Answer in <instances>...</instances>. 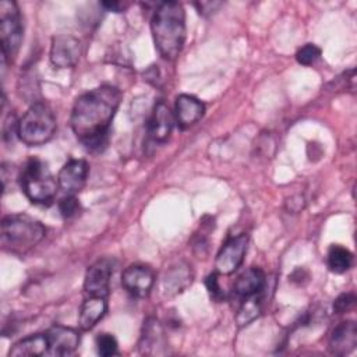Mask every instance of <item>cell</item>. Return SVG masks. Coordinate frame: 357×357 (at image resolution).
I'll use <instances>...</instances> for the list:
<instances>
[{
	"label": "cell",
	"instance_id": "13",
	"mask_svg": "<svg viewBox=\"0 0 357 357\" xmlns=\"http://www.w3.org/2000/svg\"><path fill=\"white\" fill-rule=\"evenodd\" d=\"M174 126V117L170 112L169 106L159 100L152 110L149 124H148V135L153 142L163 144L169 139L172 130Z\"/></svg>",
	"mask_w": 357,
	"mask_h": 357
},
{
	"label": "cell",
	"instance_id": "20",
	"mask_svg": "<svg viewBox=\"0 0 357 357\" xmlns=\"http://www.w3.org/2000/svg\"><path fill=\"white\" fill-rule=\"evenodd\" d=\"M353 264V254L342 247V245H332L328 251V266L335 273H343L350 269Z\"/></svg>",
	"mask_w": 357,
	"mask_h": 357
},
{
	"label": "cell",
	"instance_id": "26",
	"mask_svg": "<svg viewBox=\"0 0 357 357\" xmlns=\"http://www.w3.org/2000/svg\"><path fill=\"white\" fill-rule=\"evenodd\" d=\"M206 289L211 294L212 298L215 300H222L225 297V293L222 291V287L219 286V279H218V273H211L206 280H205Z\"/></svg>",
	"mask_w": 357,
	"mask_h": 357
},
{
	"label": "cell",
	"instance_id": "25",
	"mask_svg": "<svg viewBox=\"0 0 357 357\" xmlns=\"http://www.w3.org/2000/svg\"><path fill=\"white\" fill-rule=\"evenodd\" d=\"M354 301H356V296L353 293H343L335 300L333 310L336 314H344L353 308Z\"/></svg>",
	"mask_w": 357,
	"mask_h": 357
},
{
	"label": "cell",
	"instance_id": "6",
	"mask_svg": "<svg viewBox=\"0 0 357 357\" xmlns=\"http://www.w3.org/2000/svg\"><path fill=\"white\" fill-rule=\"evenodd\" d=\"M22 20L17 3L0 1V40L4 60H13L22 42Z\"/></svg>",
	"mask_w": 357,
	"mask_h": 357
},
{
	"label": "cell",
	"instance_id": "18",
	"mask_svg": "<svg viewBox=\"0 0 357 357\" xmlns=\"http://www.w3.org/2000/svg\"><path fill=\"white\" fill-rule=\"evenodd\" d=\"M163 335L165 333H163V329H162V325L159 324V321L155 318H148L144 322V328H142V335H141V342H139L141 351L146 353V354L158 353L156 347L165 346Z\"/></svg>",
	"mask_w": 357,
	"mask_h": 357
},
{
	"label": "cell",
	"instance_id": "10",
	"mask_svg": "<svg viewBox=\"0 0 357 357\" xmlns=\"http://www.w3.org/2000/svg\"><path fill=\"white\" fill-rule=\"evenodd\" d=\"M88 173L89 166L84 159H71L59 172V187L68 195H74L85 185Z\"/></svg>",
	"mask_w": 357,
	"mask_h": 357
},
{
	"label": "cell",
	"instance_id": "24",
	"mask_svg": "<svg viewBox=\"0 0 357 357\" xmlns=\"http://www.w3.org/2000/svg\"><path fill=\"white\" fill-rule=\"evenodd\" d=\"M79 202L74 195H67L60 199L59 211L64 218H73L79 212Z\"/></svg>",
	"mask_w": 357,
	"mask_h": 357
},
{
	"label": "cell",
	"instance_id": "5",
	"mask_svg": "<svg viewBox=\"0 0 357 357\" xmlns=\"http://www.w3.org/2000/svg\"><path fill=\"white\" fill-rule=\"evenodd\" d=\"M20 183L25 195L35 204H50L59 185L47 165L38 158L25 163L20 174Z\"/></svg>",
	"mask_w": 357,
	"mask_h": 357
},
{
	"label": "cell",
	"instance_id": "16",
	"mask_svg": "<svg viewBox=\"0 0 357 357\" xmlns=\"http://www.w3.org/2000/svg\"><path fill=\"white\" fill-rule=\"evenodd\" d=\"M107 311V303L106 297H98V296H89L81 305L79 317H78V325L82 331L92 329L106 314Z\"/></svg>",
	"mask_w": 357,
	"mask_h": 357
},
{
	"label": "cell",
	"instance_id": "23",
	"mask_svg": "<svg viewBox=\"0 0 357 357\" xmlns=\"http://www.w3.org/2000/svg\"><path fill=\"white\" fill-rule=\"evenodd\" d=\"M117 340L110 333H102L96 337V349L98 353L103 357H109L117 353Z\"/></svg>",
	"mask_w": 357,
	"mask_h": 357
},
{
	"label": "cell",
	"instance_id": "4",
	"mask_svg": "<svg viewBox=\"0 0 357 357\" xmlns=\"http://www.w3.org/2000/svg\"><path fill=\"white\" fill-rule=\"evenodd\" d=\"M56 131V117L52 109L42 102L33 103L18 121V138L28 146L43 145Z\"/></svg>",
	"mask_w": 357,
	"mask_h": 357
},
{
	"label": "cell",
	"instance_id": "8",
	"mask_svg": "<svg viewBox=\"0 0 357 357\" xmlns=\"http://www.w3.org/2000/svg\"><path fill=\"white\" fill-rule=\"evenodd\" d=\"M82 53L81 42L73 35H57L52 39L50 61L57 68L74 67Z\"/></svg>",
	"mask_w": 357,
	"mask_h": 357
},
{
	"label": "cell",
	"instance_id": "17",
	"mask_svg": "<svg viewBox=\"0 0 357 357\" xmlns=\"http://www.w3.org/2000/svg\"><path fill=\"white\" fill-rule=\"evenodd\" d=\"M265 286V275L259 268H248L234 282L233 291L240 298H247L262 291Z\"/></svg>",
	"mask_w": 357,
	"mask_h": 357
},
{
	"label": "cell",
	"instance_id": "14",
	"mask_svg": "<svg viewBox=\"0 0 357 357\" xmlns=\"http://www.w3.org/2000/svg\"><path fill=\"white\" fill-rule=\"evenodd\" d=\"M205 106L191 95H178L174 103V119L181 128H187L202 119Z\"/></svg>",
	"mask_w": 357,
	"mask_h": 357
},
{
	"label": "cell",
	"instance_id": "1",
	"mask_svg": "<svg viewBox=\"0 0 357 357\" xmlns=\"http://www.w3.org/2000/svg\"><path fill=\"white\" fill-rule=\"evenodd\" d=\"M120 102L121 92L112 85L91 89L75 100L70 124L88 151L99 152L107 145L110 124Z\"/></svg>",
	"mask_w": 357,
	"mask_h": 357
},
{
	"label": "cell",
	"instance_id": "7",
	"mask_svg": "<svg viewBox=\"0 0 357 357\" xmlns=\"http://www.w3.org/2000/svg\"><path fill=\"white\" fill-rule=\"evenodd\" d=\"M248 236L238 234L229 238L219 250L215 259V269L219 275H230L240 268L247 252Z\"/></svg>",
	"mask_w": 357,
	"mask_h": 357
},
{
	"label": "cell",
	"instance_id": "12",
	"mask_svg": "<svg viewBox=\"0 0 357 357\" xmlns=\"http://www.w3.org/2000/svg\"><path fill=\"white\" fill-rule=\"evenodd\" d=\"M46 337L49 342V356H68L75 351L79 344V335L75 329L54 325L47 329Z\"/></svg>",
	"mask_w": 357,
	"mask_h": 357
},
{
	"label": "cell",
	"instance_id": "21",
	"mask_svg": "<svg viewBox=\"0 0 357 357\" xmlns=\"http://www.w3.org/2000/svg\"><path fill=\"white\" fill-rule=\"evenodd\" d=\"M261 312V300L257 297V294L244 298V303L241 308L238 310V314L236 317L237 324L240 326L250 324L252 319H255Z\"/></svg>",
	"mask_w": 357,
	"mask_h": 357
},
{
	"label": "cell",
	"instance_id": "27",
	"mask_svg": "<svg viewBox=\"0 0 357 357\" xmlns=\"http://www.w3.org/2000/svg\"><path fill=\"white\" fill-rule=\"evenodd\" d=\"M102 6L107 10L114 11V13H120L121 10H124V4L119 3V1H105V3H102Z\"/></svg>",
	"mask_w": 357,
	"mask_h": 357
},
{
	"label": "cell",
	"instance_id": "3",
	"mask_svg": "<svg viewBox=\"0 0 357 357\" xmlns=\"http://www.w3.org/2000/svg\"><path fill=\"white\" fill-rule=\"evenodd\" d=\"M43 225L28 215H8L1 222V245L6 251L24 255L45 237Z\"/></svg>",
	"mask_w": 357,
	"mask_h": 357
},
{
	"label": "cell",
	"instance_id": "11",
	"mask_svg": "<svg viewBox=\"0 0 357 357\" xmlns=\"http://www.w3.org/2000/svg\"><path fill=\"white\" fill-rule=\"evenodd\" d=\"M153 272L144 265H130L121 275V284L135 297H146L153 286Z\"/></svg>",
	"mask_w": 357,
	"mask_h": 357
},
{
	"label": "cell",
	"instance_id": "15",
	"mask_svg": "<svg viewBox=\"0 0 357 357\" xmlns=\"http://www.w3.org/2000/svg\"><path fill=\"white\" fill-rule=\"evenodd\" d=\"M357 344V326L353 321L337 324L329 336V350L333 354L343 356L354 350Z\"/></svg>",
	"mask_w": 357,
	"mask_h": 357
},
{
	"label": "cell",
	"instance_id": "19",
	"mask_svg": "<svg viewBox=\"0 0 357 357\" xmlns=\"http://www.w3.org/2000/svg\"><path fill=\"white\" fill-rule=\"evenodd\" d=\"M47 350H49V342H47L46 333H36L17 342L10 349L8 354L13 357L43 356V354H47Z\"/></svg>",
	"mask_w": 357,
	"mask_h": 357
},
{
	"label": "cell",
	"instance_id": "22",
	"mask_svg": "<svg viewBox=\"0 0 357 357\" xmlns=\"http://www.w3.org/2000/svg\"><path fill=\"white\" fill-rule=\"evenodd\" d=\"M319 56H321V49L312 43H307L297 50L296 60L303 66H311L319 59Z\"/></svg>",
	"mask_w": 357,
	"mask_h": 357
},
{
	"label": "cell",
	"instance_id": "2",
	"mask_svg": "<svg viewBox=\"0 0 357 357\" xmlns=\"http://www.w3.org/2000/svg\"><path fill=\"white\" fill-rule=\"evenodd\" d=\"M155 46L166 60H174L185 42V11L178 1H163L151 18Z\"/></svg>",
	"mask_w": 357,
	"mask_h": 357
},
{
	"label": "cell",
	"instance_id": "9",
	"mask_svg": "<svg viewBox=\"0 0 357 357\" xmlns=\"http://www.w3.org/2000/svg\"><path fill=\"white\" fill-rule=\"evenodd\" d=\"M113 273V264L109 258H102L93 262L85 273L84 290L89 296L106 297L110 290V278Z\"/></svg>",
	"mask_w": 357,
	"mask_h": 357
}]
</instances>
